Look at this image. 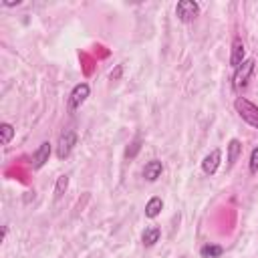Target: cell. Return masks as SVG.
Listing matches in <instances>:
<instances>
[{
  "label": "cell",
  "mask_w": 258,
  "mask_h": 258,
  "mask_svg": "<svg viewBox=\"0 0 258 258\" xmlns=\"http://www.w3.org/2000/svg\"><path fill=\"white\" fill-rule=\"evenodd\" d=\"M220 161H222V151H220V149H212V151L204 157V161H202L204 173H206V175H214V173L218 171V167H220Z\"/></svg>",
  "instance_id": "obj_6"
},
{
  "label": "cell",
  "mask_w": 258,
  "mask_h": 258,
  "mask_svg": "<svg viewBox=\"0 0 258 258\" xmlns=\"http://www.w3.org/2000/svg\"><path fill=\"white\" fill-rule=\"evenodd\" d=\"M175 14L181 22H191L200 14V4L194 0H179L175 6Z\"/></svg>",
  "instance_id": "obj_3"
},
{
  "label": "cell",
  "mask_w": 258,
  "mask_h": 258,
  "mask_svg": "<svg viewBox=\"0 0 258 258\" xmlns=\"http://www.w3.org/2000/svg\"><path fill=\"white\" fill-rule=\"evenodd\" d=\"M161 171H163L161 161H159V159H151V161H147L145 167H143V177H145L147 181H155V179L161 175Z\"/></svg>",
  "instance_id": "obj_9"
},
{
  "label": "cell",
  "mask_w": 258,
  "mask_h": 258,
  "mask_svg": "<svg viewBox=\"0 0 258 258\" xmlns=\"http://www.w3.org/2000/svg\"><path fill=\"white\" fill-rule=\"evenodd\" d=\"M234 107H236V113L242 117V121H246L250 127L258 129V105H254L246 97H238L234 101Z\"/></svg>",
  "instance_id": "obj_1"
},
{
  "label": "cell",
  "mask_w": 258,
  "mask_h": 258,
  "mask_svg": "<svg viewBox=\"0 0 258 258\" xmlns=\"http://www.w3.org/2000/svg\"><path fill=\"white\" fill-rule=\"evenodd\" d=\"M244 54H246V48H244V42H242V38L240 36H236L234 38V42H232V54H230V64L234 67V69H238L246 58H244Z\"/></svg>",
  "instance_id": "obj_7"
},
{
  "label": "cell",
  "mask_w": 258,
  "mask_h": 258,
  "mask_svg": "<svg viewBox=\"0 0 258 258\" xmlns=\"http://www.w3.org/2000/svg\"><path fill=\"white\" fill-rule=\"evenodd\" d=\"M139 147H141V141H139V139H135V141L131 143V149H127V151H125V155H127V157H133V155L139 151Z\"/></svg>",
  "instance_id": "obj_17"
},
{
  "label": "cell",
  "mask_w": 258,
  "mask_h": 258,
  "mask_svg": "<svg viewBox=\"0 0 258 258\" xmlns=\"http://www.w3.org/2000/svg\"><path fill=\"white\" fill-rule=\"evenodd\" d=\"M159 238H161V228L159 226H149V228H145V232H143V236H141V240H143V246H155L157 242H159Z\"/></svg>",
  "instance_id": "obj_10"
},
{
  "label": "cell",
  "mask_w": 258,
  "mask_h": 258,
  "mask_svg": "<svg viewBox=\"0 0 258 258\" xmlns=\"http://www.w3.org/2000/svg\"><path fill=\"white\" fill-rule=\"evenodd\" d=\"M250 173H258V147H254L250 153Z\"/></svg>",
  "instance_id": "obj_16"
},
{
  "label": "cell",
  "mask_w": 258,
  "mask_h": 258,
  "mask_svg": "<svg viewBox=\"0 0 258 258\" xmlns=\"http://www.w3.org/2000/svg\"><path fill=\"white\" fill-rule=\"evenodd\" d=\"M2 4H4V6H18V4H20V0H4Z\"/></svg>",
  "instance_id": "obj_18"
},
{
  "label": "cell",
  "mask_w": 258,
  "mask_h": 258,
  "mask_svg": "<svg viewBox=\"0 0 258 258\" xmlns=\"http://www.w3.org/2000/svg\"><path fill=\"white\" fill-rule=\"evenodd\" d=\"M222 252H224V248L218 246V244H206V246L200 248V254H202L204 258H220Z\"/></svg>",
  "instance_id": "obj_13"
},
{
  "label": "cell",
  "mask_w": 258,
  "mask_h": 258,
  "mask_svg": "<svg viewBox=\"0 0 258 258\" xmlns=\"http://www.w3.org/2000/svg\"><path fill=\"white\" fill-rule=\"evenodd\" d=\"M0 135H2V145H8L10 141H12V137H14V127L10 125V123H2L0 125Z\"/></svg>",
  "instance_id": "obj_14"
},
{
  "label": "cell",
  "mask_w": 258,
  "mask_h": 258,
  "mask_svg": "<svg viewBox=\"0 0 258 258\" xmlns=\"http://www.w3.org/2000/svg\"><path fill=\"white\" fill-rule=\"evenodd\" d=\"M121 71H123V67L119 64V67H117V71H115V73H111V79H119V77H121Z\"/></svg>",
  "instance_id": "obj_19"
},
{
  "label": "cell",
  "mask_w": 258,
  "mask_h": 258,
  "mask_svg": "<svg viewBox=\"0 0 258 258\" xmlns=\"http://www.w3.org/2000/svg\"><path fill=\"white\" fill-rule=\"evenodd\" d=\"M161 208H163V200L157 198V196H153V198L145 204V216L153 220V218H157V216L161 214Z\"/></svg>",
  "instance_id": "obj_11"
},
{
  "label": "cell",
  "mask_w": 258,
  "mask_h": 258,
  "mask_svg": "<svg viewBox=\"0 0 258 258\" xmlns=\"http://www.w3.org/2000/svg\"><path fill=\"white\" fill-rule=\"evenodd\" d=\"M254 67H256V60H254V58H246V60H244V62L234 71L232 87H234L236 91H240V89H244V87L248 85L250 77L254 75Z\"/></svg>",
  "instance_id": "obj_2"
},
{
  "label": "cell",
  "mask_w": 258,
  "mask_h": 258,
  "mask_svg": "<svg viewBox=\"0 0 258 258\" xmlns=\"http://www.w3.org/2000/svg\"><path fill=\"white\" fill-rule=\"evenodd\" d=\"M75 143H77V133H75V131L67 129L64 133H60L58 145H56V155H58V159L69 157L71 151H73V147H75Z\"/></svg>",
  "instance_id": "obj_4"
},
{
  "label": "cell",
  "mask_w": 258,
  "mask_h": 258,
  "mask_svg": "<svg viewBox=\"0 0 258 258\" xmlns=\"http://www.w3.org/2000/svg\"><path fill=\"white\" fill-rule=\"evenodd\" d=\"M67 187H69V175H60L56 179V185H54V198L56 200L62 198V194L67 191Z\"/></svg>",
  "instance_id": "obj_15"
},
{
  "label": "cell",
  "mask_w": 258,
  "mask_h": 258,
  "mask_svg": "<svg viewBox=\"0 0 258 258\" xmlns=\"http://www.w3.org/2000/svg\"><path fill=\"white\" fill-rule=\"evenodd\" d=\"M240 155H242V143L238 139H230V143H228V167H232Z\"/></svg>",
  "instance_id": "obj_12"
},
{
  "label": "cell",
  "mask_w": 258,
  "mask_h": 258,
  "mask_svg": "<svg viewBox=\"0 0 258 258\" xmlns=\"http://www.w3.org/2000/svg\"><path fill=\"white\" fill-rule=\"evenodd\" d=\"M89 93H91V89H89L87 83H79V85H75V89H73L71 95H69V111L79 109V107L87 101Z\"/></svg>",
  "instance_id": "obj_5"
},
{
  "label": "cell",
  "mask_w": 258,
  "mask_h": 258,
  "mask_svg": "<svg viewBox=\"0 0 258 258\" xmlns=\"http://www.w3.org/2000/svg\"><path fill=\"white\" fill-rule=\"evenodd\" d=\"M48 157H50V143L48 141H42L38 145V149L32 153V167L34 169H40L48 161Z\"/></svg>",
  "instance_id": "obj_8"
}]
</instances>
